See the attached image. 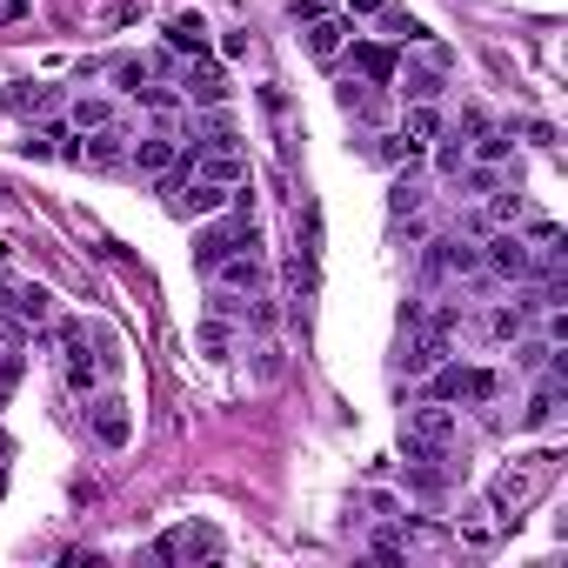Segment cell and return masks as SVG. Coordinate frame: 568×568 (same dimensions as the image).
Returning <instances> with one entry per match:
<instances>
[{
	"mask_svg": "<svg viewBox=\"0 0 568 568\" xmlns=\"http://www.w3.org/2000/svg\"><path fill=\"white\" fill-rule=\"evenodd\" d=\"M134 101L154 108V114H175L181 108V88H154V80H147V88H134Z\"/></svg>",
	"mask_w": 568,
	"mask_h": 568,
	"instance_id": "cb8c5ba5",
	"label": "cell"
},
{
	"mask_svg": "<svg viewBox=\"0 0 568 568\" xmlns=\"http://www.w3.org/2000/svg\"><path fill=\"white\" fill-rule=\"evenodd\" d=\"M375 27H381V34H388L394 47H422V41H435V34H428V27H422V21H415L409 8H394V0H388L381 14H375Z\"/></svg>",
	"mask_w": 568,
	"mask_h": 568,
	"instance_id": "2e32d148",
	"label": "cell"
},
{
	"mask_svg": "<svg viewBox=\"0 0 568 568\" xmlns=\"http://www.w3.org/2000/svg\"><path fill=\"white\" fill-rule=\"evenodd\" d=\"M555 415H561V361H555V368L542 375V388L528 394V409H522V428H548Z\"/></svg>",
	"mask_w": 568,
	"mask_h": 568,
	"instance_id": "4fadbf2b",
	"label": "cell"
},
{
	"mask_svg": "<svg viewBox=\"0 0 568 568\" xmlns=\"http://www.w3.org/2000/svg\"><path fill=\"white\" fill-rule=\"evenodd\" d=\"M435 134H442V114H435V101H409V114H401V141H409V147L422 154Z\"/></svg>",
	"mask_w": 568,
	"mask_h": 568,
	"instance_id": "ac0fdd59",
	"label": "cell"
},
{
	"mask_svg": "<svg viewBox=\"0 0 568 568\" xmlns=\"http://www.w3.org/2000/svg\"><path fill=\"white\" fill-rule=\"evenodd\" d=\"M208 281H214V288H227V294H261V288H268V268L255 261V248H234Z\"/></svg>",
	"mask_w": 568,
	"mask_h": 568,
	"instance_id": "9c48e42d",
	"label": "cell"
},
{
	"mask_svg": "<svg viewBox=\"0 0 568 568\" xmlns=\"http://www.w3.org/2000/svg\"><path fill=\"white\" fill-rule=\"evenodd\" d=\"M0 314H14L21 328H47V321H54V294L41 281H0Z\"/></svg>",
	"mask_w": 568,
	"mask_h": 568,
	"instance_id": "8992f818",
	"label": "cell"
},
{
	"mask_svg": "<svg viewBox=\"0 0 568 568\" xmlns=\"http://www.w3.org/2000/svg\"><path fill=\"white\" fill-rule=\"evenodd\" d=\"M481 268H495L502 281H535V275H548L555 261H542V255L528 248V234H489V255H481Z\"/></svg>",
	"mask_w": 568,
	"mask_h": 568,
	"instance_id": "277c9868",
	"label": "cell"
},
{
	"mask_svg": "<svg viewBox=\"0 0 568 568\" xmlns=\"http://www.w3.org/2000/svg\"><path fill=\"white\" fill-rule=\"evenodd\" d=\"M348 34H355V21H348V14H342V21L314 14V21H308V54H314V60H335V54L348 47Z\"/></svg>",
	"mask_w": 568,
	"mask_h": 568,
	"instance_id": "9a60e30c",
	"label": "cell"
},
{
	"mask_svg": "<svg viewBox=\"0 0 568 568\" xmlns=\"http://www.w3.org/2000/svg\"><path fill=\"white\" fill-rule=\"evenodd\" d=\"M422 201H428V188H422V181H394V194H388V208H394V214H415Z\"/></svg>",
	"mask_w": 568,
	"mask_h": 568,
	"instance_id": "484cf974",
	"label": "cell"
},
{
	"mask_svg": "<svg viewBox=\"0 0 568 568\" xmlns=\"http://www.w3.org/2000/svg\"><path fill=\"white\" fill-rule=\"evenodd\" d=\"M435 141H442V154H435L442 175H461V168H468V141H461V134H435Z\"/></svg>",
	"mask_w": 568,
	"mask_h": 568,
	"instance_id": "d4e9b609",
	"label": "cell"
},
{
	"mask_svg": "<svg viewBox=\"0 0 568 568\" xmlns=\"http://www.w3.org/2000/svg\"><path fill=\"white\" fill-rule=\"evenodd\" d=\"M548 461H555V455H535V468H509L495 489H489V502H495V509H522V502L535 495V475H542Z\"/></svg>",
	"mask_w": 568,
	"mask_h": 568,
	"instance_id": "7c38bea8",
	"label": "cell"
},
{
	"mask_svg": "<svg viewBox=\"0 0 568 568\" xmlns=\"http://www.w3.org/2000/svg\"><path fill=\"white\" fill-rule=\"evenodd\" d=\"M522 214V194H495V221H515Z\"/></svg>",
	"mask_w": 568,
	"mask_h": 568,
	"instance_id": "f546056e",
	"label": "cell"
},
{
	"mask_svg": "<svg viewBox=\"0 0 568 568\" xmlns=\"http://www.w3.org/2000/svg\"><path fill=\"white\" fill-rule=\"evenodd\" d=\"M74 160H88V168H114V160H127V127H121V121L88 127V141L74 147Z\"/></svg>",
	"mask_w": 568,
	"mask_h": 568,
	"instance_id": "30bf717a",
	"label": "cell"
},
{
	"mask_svg": "<svg viewBox=\"0 0 568 568\" xmlns=\"http://www.w3.org/2000/svg\"><path fill=\"white\" fill-rule=\"evenodd\" d=\"M108 121H114V101H101V94H80V101H74V127H80V134H88V127H108Z\"/></svg>",
	"mask_w": 568,
	"mask_h": 568,
	"instance_id": "603a6c76",
	"label": "cell"
},
{
	"mask_svg": "<svg viewBox=\"0 0 568 568\" xmlns=\"http://www.w3.org/2000/svg\"><path fill=\"white\" fill-rule=\"evenodd\" d=\"M201 348H208L214 361L227 355V328H221V314H214V321H201Z\"/></svg>",
	"mask_w": 568,
	"mask_h": 568,
	"instance_id": "4316f807",
	"label": "cell"
},
{
	"mask_svg": "<svg viewBox=\"0 0 568 568\" xmlns=\"http://www.w3.org/2000/svg\"><path fill=\"white\" fill-rule=\"evenodd\" d=\"M528 308H535V301L495 308V314H489V335H495V342H522V328H528Z\"/></svg>",
	"mask_w": 568,
	"mask_h": 568,
	"instance_id": "44dd1931",
	"label": "cell"
},
{
	"mask_svg": "<svg viewBox=\"0 0 568 568\" xmlns=\"http://www.w3.org/2000/svg\"><path fill=\"white\" fill-rule=\"evenodd\" d=\"M234 248H255V221H241V214L214 221V214H208V227L194 234V268H201V275H214Z\"/></svg>",
	"mask_w": 568,
	"mask_h": 568,
	"instance_id": "3957f363",
	"label": "cell"
},
{
	"mask_svg": "<svg viewBox=\"0 0 568 568\" xmlns=\"http://www.w3.org/2000/svg\"><path fill=\"white\" fill-rule=\"evenodd\" d=\"M388 8V0H348V21H375Z\"/></svg>",
	"mask_w": 568,
	"mask_h": 568,
	"instance_id": "83f0119b",
	"label": "cell"
},
{
	"mask_svg": "<svg viewBox=\"0 0 568 568\" xmlns=\"http://www.w3.org/2000/svg\"><path fill=\"white\" fill-rule=\"evenodd\" d=\"M88 428H94L101 448H127V435H134L127 401H121V394H94V401H88Z\"/></svg>",
	"mask_w": 568,
	"mask_h": 568,
	"instance_id": "ba28073f",
	"label": "cell"
},
{
	"mask_svg": "<svg viewBox=\"0 0 568 568\" xmlns=\"http://www.w3.org/2000/svg\"><path fill=\"white\" fill-rule=\"evenodd\" d=\"M181 101H194V108H221V101H227L221 67H208V60L194 67V60H188V67H181Z\"/></svg>",
	"mask_w": 568,
	"mask_h": 568,
	"instance_id": "8fae6325",
	"label": "cell"
},
{
	"mask_svg": "<svg viewBox=\"0 0 568 568\" xmlns=\"http://www.w3.org/2000/svg\"><path fill=\"white\" fill-rule=\"evenodd\" d=\"M342 108H348V114H361V121H375V114H381L375 80H355V74H348V80H342Z\"/></svg>",
	"mask_w": 568,
	"mask_h": 568,
	"instance_id": "7402d4cb",
	"label": "cell"
},
{
	"mask_svg": "<svg viewBox=\"0 0 568 568\" xmlns=\"http://www.w3.org/2000/svg\"><path fill=\"white\" fill-rule=\"evenodd\" d=\"M455 442H461V428H455L448 401H422V409L401 415V448H409V461H448Z\"/></svg>",
	"mask_w": 568,
	"mask_h": 568,
	"instance_id": "6da1fadb",
	"label": "cell"
},
{
	"mask_svg": "<svg viewBox=\"0 0 568 568\" xmlns=\"http://www.w3.org/2000/svg\"><path fill=\"white\" fill-rule=\"evenodd\" d=\"M495 375L489 368H468V361H435L428 368V401H448V409H455V401H495Z\"/></svg>",
	"mask_w": 568,
	"mask_h": 568,
	"instance_id": "7a4b0ae2",
	"label": "cell"
},
{
	"mask_svg": "<svg viewBox=\"0 0 568 568\" xmlns=\"http://www.w3.org/2000/svg\"><path fill=\"white\" fill-rule=\"evenodd\" d=\"M335 0H294V21H314V14H328Z\"/></svg>",
	"mask_w": 568,
	"mask_h": 568,
	"instance_id": "f1b7e54d",
	"label": "cell"
},
{
	"mask_svg": "<svg viewBox=\"0 0 568 568\" xmlns=\"http://www.w3.org/2000/svg\"><path fill=\"white\" fill-rule=\"evenodd\" d=\"M127 160H134V168H141V175H168V168H175V160H181V134H175L168 121H160L154 134H141V141H127Z\"/></svg>",
	"mask_w": 568,
	"mask_h": 568,
	"instance_id": "52a82bcc",
	"label": "cell"
},
{
	"mask_svg": "<svg viewBox=\"0 0 568 568\" xmlns=\"http://www.w3.org/2000/svg\"><path fill=\"white\" fill-rule=\"evenodd\" d=\"M175 208H181V214H201V221H208V214H221V208H227V188H214V181L188 175V188L175 194Z\"/></svg>",
	"mask_w": 568,
	"mask_h": 568,
	"instance_id": "e0dca14e",
	"label": "cell"
},
{
	"mask_svg": "<svg viewBox=\"0 0 568 568\" xmlns=\"http://www.w3.org/2000/svg\"><path fill=\"white\" fill-rule=\"evenodd\" d=\"M0 101H8V108H14L21 121H41V114H47V108H54L60 94L47 88V80H27V88H8V94H0Z\"/></svg>",
	"mask_w": 568,
	"mask_h": 568,
	"instance_id": "d6986e66",
	"label": "cell"
},
{
	"mask_svg": "<svg viewBox=\"0 0 568 568\" xmlns=\"http://www.w3.org/2000/svg\"><path fill=\"white\" fill-rule=\"evenodd\" d=\"M214 555H221V535L201 528V522H181L154 542V561H214Z\"/></svg>",
	"mask_w": 568,
	"mask_h": 568,
	"instance_id": "5b68a950",
	"label": "cell"
},
{
	"mask_svg": "<svg viewBox=\"0 0 568 568\" xmlns=\"http://www.w3.org/2000/svg\"><path fill=\"white\" fill-rule=\"evenodd\" d=\"M168 47L201 60V54H208V21H201V14H175V21H168Z\"/></svg>",
	"mask_w": 568,
	"mask_h": 568,
	"instance_id": "ffe728a7",
	"label": "cell"
},
{
	"mask_svg": "<svg viewBox=\"0 0 568 568\" xmlns=\"http://www.w3.org/2000/svg\"><path fill=\"white\" fill-rule=\"evenodd\" d=\"M0 348H8V342H0Z\"/></svg>",
	"mask_w": 568,
	"mask_h": 568,
	"instance_id": "4dcf8cb0",
	"label": "cell"
},
{
	"mask_svg": "<svg viewBox=\"0 0 568 568\" xmlns=\"http://www.w3.org/2000/svg\"><path fill=\"white\" fill-rule=\"evenodd\" d=\"M348 60H355L361 80H375V88H388V80H394V47H388V41H355Z\"/></svg>",
	"mask_w": 568,
	"mask_h": 568,
	"instance_id": "5bb4252c",
	"label": "cell"
}]
</instances>
